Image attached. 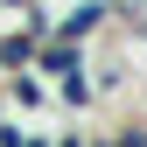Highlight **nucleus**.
<instances>
[{"label":"nucleus","mask_w":147,"mask_h":147,"mask_svg":"<svg viewBox=\"0 0 147 147\" xmlns=\"http://www.w3.org/2000/svg\"><path fill=\"white\" fill-rule=\"evenodd\" d=\"M105 28H119V21H112V0H77L70 14H56V35H63V42H77V49H91Z\"/></svg>","instance_id":"obj_1"},{"label":"nucleus","mask_w":147,"mask_h":147,"mask_svg":"<svg viewBox=\"0 0 147 147\" xmlns=\"http://www.w3.org/2000/svg\"><path fill=\"white\" fill-rule=\"evenodd\" d=\"M0 7H7V14H28V7H35V0H0Z\"/></svg>","instance_id":"obj_7"},{"label":"nucleus","mask_w":147,"mask_h":147,"mask_svg":"<svg viewBox=\"0 0 147 147\" xmlns=\"http://www.w3.org/2000/svg\"><path fill=\"white\" fill-rule=\"evenodd\" d=\"M35 35L28 28H0V77H14V70H35Z\"/></svg>","instance_id":"obj_4"},{"label":"nucleus","mask_w":147,"mask_h":147,"mask_svg":"<svg viewBox=\"0 0 147 147\" xmlns=\"http://www.w3.org/2000/svg\"><path fill=\"white\" fill-rule=\"evenodd\" d=\"M21 147H56V133H21Z\"/></svg>","instance_id":"obj_6"},{"label":"nucleus","mask_w":147,"mask_h":147,"mask_svg":"<svg viewBox=\"0 0 147 147\" xmlns=\"http://www.w3.org/2000/svg\"><path fill=\"white\" fill-rule=\"evenodd\" d=\"M7 126H14V112H7V98H0V133H7Z\"/></svg>","instance_id":"obj_8"},{"label":"nucleus","mask_w":147,"mask_h":147,"mask_svg":"<svg viewBox=\"0 0 147 147\" xmlns=\"http://www.w3.org/2000/svg\"><path fill=\"white\" fill-rule=\"evenodd\" d=\"M133 42H147V21H140V28H133Z\"/></svg>","instance_id":"obj_10"},{"label":"nucleus","mask_w":147,"mask_h":147,"mask_svg":"<svg viewBox=\"0 0 147 147\" xmlns=\"http://www.w3.org/2000/svg\"><path fill=\"white\" fill-rule=\"evenodd\" d=\"M91 147H119V140H112V133H91Z\"/></svg>","instance_id":"obj_9"},{"label":"nucleus","mask_w":147,"mask_h":147,"mask_svg":"<svg viewBox=\"0 0 147 147\" xmlns=\"http://www.w3.org/2000/svg\"><path fill=\"white\" fill-rule=\"evenodd\" d=\"M0 98H7V112L21 105V112H42V105H56V91H49L35 70H14V77H0Z\"/></svg>","instance_id":"obj_3"},{"label":"nucleus","mask_w":147,"mask_h":147,"mask_svg":"<svg viewBox=\"0 0 147 147\" xmlns=\"http://www.w3.org/2000/svg\"><path fill=\"white\" fill-rule=\"evenodd\" d=\"M49 91H56V98L70 105V112H84V105H98V91H91V77H84V70H77V77H63V84H49Z\"/></svg>","instance_id":"obj_5"},{"label":"nucleus","mask_w":147,"mask_h":147,"mask_svg":"<svg viewBox=\"0 0 147 147\" xmlns=\"http://www.w3.org/2000/svg\"><path fill=\"white\" fill-rule=\"evenodd\" d=\"M84 63H91V49L63 42V35H49V42L35 49V77H42V84H63V77H77Z\"/></svg>","instance_id":"obj_2"}]
</instances>
